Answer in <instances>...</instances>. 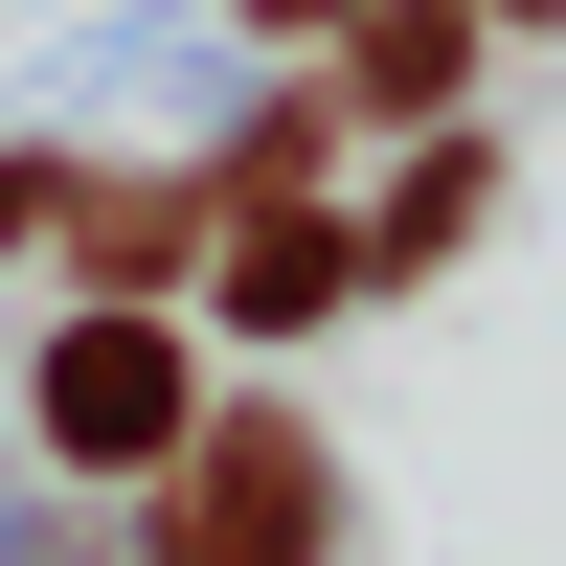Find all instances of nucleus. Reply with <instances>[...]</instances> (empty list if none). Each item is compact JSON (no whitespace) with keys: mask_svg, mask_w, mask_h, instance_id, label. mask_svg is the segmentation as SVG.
Here are the masks:
<instances>
[{"mask_svg":"<svg viewBox=\"0 0 566 566\" xmlns=\"http://www.w3.org/2000/svg\"><path fill=\"white\" fill-rule=\"evenodd\" d=\"M159 544L181 566H317V431H205Z\"/></svg>","mask_w":566,"mask_h":566,"instance_id":"nucleus-1","label":"nucleus"},{"mask_svg":"<svg viewBox=\"0 0 566 566\" xmlns=\"http://www.w3.org/2000/svg\"><path fill=\"white\" fill-rule=\"evenodd\" d=\"M45 453H69V476L181 453V363H159V317H69V363H45Z\"/></svg>","mask_w":566,"mask_h":566,"instance_id":"nucleus-2","label":"nucleus"},{"mask_svg":"<svg viewBox=\"0 0 566 566\" xmlns=\"http://www.w3.org/2000/svg\"><path fill=\"white\" fill-rule=\"evenodd\" d=\"M181 227H205V205H181V181H91V205H69V250H91V295H159V272H181Z\"/></svg>","mask_w":566,"mask_h":566,"instance_id":"nucleus-3","label":"nucleus"},{"mask_svg":"<svg viewBox=\"0 0 566 566\" xmlns=\"http://www.w3.org/2000/svg\"><path fill=\"white\" fill-rule=\"evenodd\" d=\"M340 272H363L340 227H295V205H250V250H227V317H250V340H295V317L340 295Z\"/></svg>","mask_w":566,"mask_h":566,"instance_id":"nucleus-4","label":"nucleus"},{"mask_svg":"<svg viewBox=\"0 0 566 566\" xmlns=\"http://www.w3.org/2000/svg\"><path fill=\"white\" fill-rule=\"evenodd\" d=\"M453 45H476L453 0H386V23H363V91H386V114H431V91H453Z\"/></svg>","mask_w":566,"mask_h":566,"instance_id":"nucleus-5","label":"nucleus"},{"mask_svg":"<svg viewBox=\"0 0 566 566\" xmlns=\"http://www.w3.org/2000/svg\"><path fill=\"white\" fill-rule=\"evenodd\" d=\"M453 227H476V159H431V181L386 205V272H453Z\"/></svg>","mask_w":566,"mask_h":566,"instance_id":"nucleus-6","label":"nucleus"},{"mask_svg":"<svg viewBox=\"0 0 566 566\" xmlns=\"http://www.w3.org/2000/svg\"><path fill=\"white\" fill-rule=\"evenodd\" d=\"M23 227H45V181H23V159H0V250H23Z\"/></svg>","mask_w":566,"mask_h":566,"instance_id":"nucleus-7","label":"nucleus"}]
</instances>
